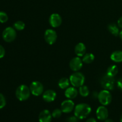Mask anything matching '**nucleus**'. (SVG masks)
Returning a JSON list of instances; mask_svg holds the SVG:
<instances>
[{"label":"nucleus","instance_id":"obj_24","mask_svg":"<svg viewBox=\"0 0 122 122\" xmlns=\"http://www.w3.org/2000/svg\"><path fill=\"white\" fill-rule=\"evenodd\" d=\"M62 113H63V112H62L61 110L59 109V108H56V109L54 110L52 113V117L55 118V119L60 118L61 116Z\"/></svg>","mask_w":122,"mask_h":122},{"label":"nucleus","instance_id":"obj_30","mask_svg":"<svg viewBox=\"0 0 122 122\" xmlns=\"http://www.w3.org/2000/svg\"><path fill=\"white\" fill-rule=\"evenodd\" d=\"M117 24H118V26H119V27L122 28V17H120V19L118 20Z\"/></svg>","mask_w":122,"mask_h":122},{"label":"nucleus","instance_id":"obj_27","mask_svg":"<svg viewBox=\"0 0 122 122\" xmlns=\"http://www.w3.org/2000/svg\"><path fill=\"white\" fill-rule=\"evenodd\" d=\"M78 118L75 116H71L68 117L67 119V122H78Z\"/></svg>","mask_w":122,"mask_h":122},{"label":"nucleus","instance_id":"obj_26","mask_svg":"<svg viewBox=\"0 0 122 122\" xmlns=\"http://www.w3.org/2000/svg\"><path fill=\"white\" fill-rule=\"evenodd\" d=\"M6 100L4 96L0 93V110L3 108L5 106Z\"/></svg>","mask_w":122,"mask_h":122},{"label":"nucleus","instance_id":"obj_2","mask_svg":"<svg viewBox=\"0 0 122 122\" xmlns=\"http://www.w3.org/2000/svg\"><path fill=\"white\" fill-rule=\"evenodd\" d=\"M30 93V88L27 86L25 85H21L17 88L15 96L19 101H24L29 98Z\"/></svg>","mask_w":122,"mask_h":122},{"label":"nucleus","instance_id":"obj_7","mask_svg":"<svg viewBox=\"0 0 122 122\" xmlns=\"http://www.w3.org/2000/svg\"><path fill=\"white\" fill-rule=\"evenodd\" d=\"M30 90L31 94L35 96H39L41 95L44 91V86L41 82L34 81L30 85Z\"/></svg>","mask_w":122,"mask_h":122},{"label":"nucleus","instance_id":"obj_16","mask_svg":"<svg viewBox=\"0 0 122 122\" xmlns=\"http://www.w3.org/2000/svg\"><path fill=\"white\" fill-rule=\"evenodd\" d=\"M77 94H78V91L74 86L67 88L65 91V96L70 100L76 98Z\"/></svg>","mask_w":122,"mask_h":122},{"label":"nucleus","instance_id":"obj_23","mask_svg":"<svg viewBox=\"0 0 122 122\" xmlns=\"http://www.w3.org/2000/svg\"><path fill=\"white\" fill-rule=\"evenodd\" d=\"M14 28L17 30H22L25 29V24L22 21H17L13 25Z\"/></svg>","mask_w":122,"mask_h":122},{"label":"nucleus","instance_id":"obj_19","mask_svg":"<svg viewBox=\"0 0 122 122\" xmlns=\"http://www.w3.org/2000/svg\"><path fill=\"white\" fill-rule=\"evenodd\" d=\"M108 30L112 35H113L114 36H117L119 35V29L118 28V26H117L116 24L114 23H112L110 24L108 26Z\"/></svg>","mask_w":122,"mask_h":122},{"label":"nucleus","instance_id":"obj_25","mask_svg":"<svg viewBox=\"0 0 122 122\" xmlns=\"http://www.w3.org/2000/svg\"><path fill=\"white\" fill-rule=\"evenodd\" d=\"M8 17L7 13L4 11H0V23H5L8 21Z\"/></svg>","mask_w":122,"mask_h":122},{"label":"nucleus","instance_id":"obj_32","mask_svg":"<svg viewBox=\"0 0 122 122\" xmlns=\"http://www.w3.org/2000/svg\"><path fill=\"white\" fill-rule=\"evenodd\" d=\"M113 122V120H112V119H108V118H107V119H106V120H105V122Z\"/></svg>","mask_w":122,"mask_h":122},{"label":"nucleus","instance_id":"obj_6","mask_svg":"<svg viewBox=\"0 0 122 122\" xmlns=\"http://www.w3.org/2000/svg\"><path fill=\"white\" fill-rule=\"evenodd\" d=\"M114 83H115V81H114V77H111L107 75L102 77L101 82L102 88L108 91H112L114 89Z\"/></svg>","mask_w":122,"mask_h":122},{"label":"nucleus","instance_id":"obj_18","mask_svg":"<svg viewBox=\"0 0 122 122\" xmlns=\"http://www.w3.org/2000/svg\"><path fill=\"white\" fill-rule=\"evenodd\" d=\"M118 71H119V69H118L117 66L112 65L108 67V68L107 69V75L111 77H114L117 74Z\"/></svg>","mask_w":122,"mask_h":122},{"label":"nucleus","instance_id":"obj_13","mask_svg":"<svg viewBox=\"0 0 122 122\" xmlns=\"http://www.w3.org/2000/svg\"><path fill=\"white\" fill-rule=\"evenodd\" d=\"M52 114L48 110H44L39 114L38 119L39 122H51L52 120Z\"/></svg>","mask_w":122,"mask_h":122},{"label":"nucleus","instance_id":"obj_3","mask_svg":"<svg viewBox=\"0 0 122 122\" xmlns=\"http://www.w3.org/2000/svg\"><path fill=\"white\" fill-rule=\"evenodd\" d=\"M69 80L74 87H81L84 84L85 77L82 73L76 72L70 76Z\"/></svg>","mask_w":122,"mask_h":122},{"label":"nucleus","instance_id":"obj_31","mask_svg":"<svg viewBox=\"0 0 122 122\" xmlns=\"http://www.w3.org/2000/svg\"><path fill=\"white\" fill-rule=\"evenodd\" d=\"M86 122H97V120H95L94 118L91 117V118H89V119H88V120L86 121Z\"/></svg>","mask_w":122,"mask_h":122},{"label":"nucleus","instance_id":"obj_1","mask_svg":"<svg viewBox=\"0 0 122 122\" xmlns=\"http://www.w3.org/2000/svg\"><path fill=\"white\" fill-rule=\"evenodd\" d=\"M91 107L88 104L81 103L76 105L75 107V116L79 119L86 118L91 113Z\"/></svg>","mask_w":122,"mask_h":122},{"label":"nucleus","instance_id":"obj_5","mask_svg":"<svg viewBox=\"0 0 122 122\" xmlns=\"http://www.w3.org/2000/svg\"><path fill=\"white\" fill-rule=\"evenodd\" d=\"M98 99L102 106H106L111 103L112 100V96L109 91L104 89L100 91V92L99 93Z\"/></svg>","mask_w":122,"mask_h":122},{"label":"nucleus","instance_id":"obj_20","mask_svg":"<svg viewBox=\"0 0 122 122\" xmlns=\"http://www.w3.org/2000/svg\"><path fill=\"white\" fill-rule=\"evenodd\" d=\"M70 82V80L68 79L67 78L63 77L58 82V86L61 89H66L69 87Z\"/></svg>","mask_w":122,"mask_h":122},{"label":"nucleus","instance_id":"obj_29","mask_svg":"<svg viewBox=\"0 0 122 122\" xmlns=\"http://www.w3.org/2000/svg\"><path fill=\"white\" fill-rule=\"evenodd\" d=\"M117 86L120 90L122 91V77L119 79L117 81Z\"/></svg>","mask_w":122,"mask_h":122},{"label":"nucleus","instance_id":"obj_21","mask_svg":"<svg viewBox=\"0 0 122 122\" xmlns=\"http://www.w3.org/2000/svg\"><path fill=\"white\" fill-rule=\"evenodd\" d=\"M95 59V56L92 53H87L83 56V63H86V64H89L93 62V61Z\"/></svg>","mask_w":122,"mask_h":122},{"label":"nucleus","instance_id":"obj_28","mask_svg":"<svg viewBox=\"0 0 122 122\" xmlns=\"http://www.w3.org/2000/svg\"><path fill=\"white\" fill-rule=\"evenodd\" d=\"M5 54V51L3 46L0 45V58H2L4 57Z\"/></svg>","mask_w":122,"mask_h":122},{"label":"nucleus","instance_id":"obj_11","mask_svg":"<svg viewBox=\"0 0 122 122\" xmlns=\"http://www.w3.org/2000/svg\"><path fill=\"white\" fill-rule=\"evenodd\" d=\"M49 22L52 27H59L61 25L62 23L61 17L57 13H54L50 15V19H49Z\"/></svg>","mask_w":122,"mask_h":122},{"label":"nucleus","instance_id":"obj_10","mask_svg":"<svg viewBox=\"0 0 122 122\" xmlns=\"http://www.w3.org/2000/svg\"><path fill=\"white\" fill-rule=\"evenodd\" d=\"M70 67L73 71H77L81 70L83 66V61L81 60L79 57H75L72 58L69 63Z\"/></svg>","mask_w":122,"mask_h":122},{"label":"nucleus","instance_id":"obj_22","mask_svg":"<svg viewBox=\"0 0 122 122\" xmlns=\"http://www.w3.org/2000/svg\"><path fill=\"white\" fill-rule=\"evenodd\" d=\"M79 94H81V96L83 97L88 96L89 94V90L86 86L82 85L81 87H79Z\"/></svg>","mask_w":122,"mask_h":122},{"label":"nucleus","instance_id":"obj_4","mask_svg":"<svg viewBox=\"0 0 122 122\" xmlns=\"http://www.w3.org/2000/svg\"><path fill=\"white\" fill-rule=\"evenodd\" d=\"M16 32L15 29L11 27H8L4 30L2 36L4 40L7 42H11L16 38Z\"/></svg>","mask_w":122,"mask_h":122},{"label":"nucleus","instance_id":"obj_33","mask_svg":"<svg viewBox=\"0 0 122 122\" xmlns=\"http://www.w3.org/2000/svg\"><path fill=\"white\" fill-rule=\"evenodd\" d=\"M119 36H120V39H121L122 41V30L120 32V33H119Z\"/></svg>","mask_w":122,"mask_h":122},{"label":"nucleus","instance_id":"obj_15","mask_svg":"<svg viewBox=\"0 0 122 122\" xmlns=\"http://www.w3.org/2000/svg\"><path fill=\"white\" fill-rule=\"evenodd\" d=\"M86 50V48L85 45L82 42L77 44L75 48V53L78 57H82L84 56L85 54Z\"/></svg>","mask_w":122,"mask_h":122},{"label":"nucleus","instance_id":"obj_14","mask_svg":"<svg viewBox=\"0 0 122 122\" xmlns=\"http://www.w3.org/2000/svg\"><path fill=\"white\" fill-rule=\"evenodd\" d=\"M56 97H57V94L56 92L51 89L46 91L43 94L42 98L44 101L46 102H52L55 100Z\"/></svg>","mask_w":122,"mask_h":122},{"label":"nucleus","instance_id":"obj_12","mask_svg":"<svg viewBox=\"0 0 122 122\" xmlns=\"http://www.w3.org/2000/svg\"><path fill=\"white\" fill-rule=\"evenodd\" d=\"M97 117L100 120H105L108 118V112L104 106H100L96 111Z\"/></svg>","mask_w":122,"mask_h":122},{"label":"nucleus","instance_id":"obj_17","mask_svg":"<svg viewBox=\"0 0 122 122\" xmlns=\"http://www.w3.org/2000/svg\"><path fill=\"white\" fill-rule=\"evenodd\" d=\"M110 58L112 60L116 62V63H121L122 62V51H114L111 55Z\"/></svg>","mask_w":122,"mask_h":122},{"label":"nucleus","instance_id":"obj_9","mask_svg":"<svg viewBox=\"0 0 122 122\" xmlns=\"http://www.w3.org/2000/svg\"><path fill=\"white\" fill-rule=\"evenodd\" d=\"M75 108V103L71 100H64L61 104V110L63 113H69Z\"/></svg>","mask_w":122,"mask_h":122},{"label":"nucleus","instance_id":"obj_34","mask_svg":"<svg viewBox=\"0 0 122 122\" xmlns=\"http://www.w3.org/2000/svg\"><path fill=\"white\" fill-rule=\"evenodd\" d=\"M120 122H122V114L121 117H120Z\"/></svg>","mask_w":122,"mask_h":122},{"label":"nucleus","instance_id":"obj_8","mask_svg":"<svg viewBox=\"0 0 122 122\" xmlns=\"http://www.w3.org/2000/svg\"><path fill=\"white\" fill-rule=\"evenodd\" d=\"M44 38L46 42L50 45H52L56 42L57 38V35L56 31L52 29H47L44 34Z\"/></svg>","mask_w":122,"mask_h":122}]
</instances>
